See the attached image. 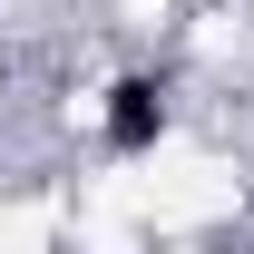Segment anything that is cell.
Masks as SVG:
<instances>
[{
	"mask_svg": "<svg viewBox=\"0 0 254 254\" xmlns=\"http://www.w3.org/2000/svg\"><path fill=\"white\" fill-rule=\"evenodd\" d=\"M166 137V78H118V98H108V147L118 157H147Z\"/></svg>",
	"mask_w": 254,
	"mask_h": 254,
	"instance_id": "6da1fadb",
	"label": "cell"
}]
</instances>
